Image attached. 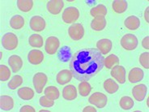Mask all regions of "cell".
I'll use <instances>...</instances> for the list:
<instances>
[{
  "label": "cell",
  "mask_w": 149,
  "mask_h": 112,
  "mask_svg": "<svg viewBox=\"0 0 149 112\" xmlns=\"http://www.w3.org/2000/svg\"><path fill=\"white\" fill-rule=\"evenodd\" d=\"M104 56L95 48L83 49L72 57L70 68L73 76L79 81L88 80L102 70Z\"/></svg>",
  "instance_id": "1"
},
{
  "label": "cell",
  "mask_w": 149,
  "mask_h": 112,
  "mask_svg": "<svg viewBox=\"0 0 149 112\" xmlns=\"http://www.w3.org/2000/svg\"><path fill=\"white\" fill-rule=\"evenodd\" d=\"M120 44L123 49L127 50H134L138 46V38L134 34H127L122 37Z\"/></svg>",
  "instance_id": "2"
},
{
  "label": "cell",
  "mask_w": 149,
  "mask_h": 112,
  "mask_svg": "<svg viewBox=\"0 0 149 112\" xmlns=\"http://www.w3.org/2000/svg\"><path fill=\"white\" fill-rule=\"evenodd\" d=\"M18 37L13 33H8L2 38V46L8 50H14L18 46Z\"/></svg>",
  "instance_id": "3"
},
{
  "label": "cell",
  "mask_w": 149,
  "mask_h": 112,
  "mask_svg": "<svg viewBox=\"0 0 149 112\" xmlns=\"http://www.w3.org/2000/svg\"><path fill=\"white\" fill-rule=\"evenodd\" d=\"M88 102L92 105L97 106V108L102 109L107 105L108 98H107V96L104 93L101 92H95L90 96L88 98Z\"/></svg>",
  "instance_id": "4"
},
{
  "label": "cell",
  "mask_w": 149,
  "mask_h": 112,
  "mask_svg": "<svg viewBox=\"0 0 149 112\" xmlns=\"http://www.w3.org/2000/svg\"><path fill=\"white\" fill-rule=\"evenodd\" d=\"M79 17V11L74 7L66 8L63 12L62 18L66 24H74Z\"/></svg>",
  "instance_id": "5"
},
{
  "label": "cell",
  "mask_w": 149,
  "mask_h": 112,
  "mask_svg": "<svg viewBox=\"0 0 149 112\" xmlns=\"http://www.w3.org/2000/svg\"><path fill=\"white\" fill-rule=\"evenodd\" d=\"M68 34L72 40L79 41L84 35V28L80 23L72 24L68 29Z\"/></svg>",
  "instance_id": "6"
},
{
  "label": "cell",
  "mask_w": 149,
  "mask_h": 112,
  "mask_svg": "<svg viewBox=\"0 0 149 112\" xmlns=\"http://www.w3.org/2000/svg\"><path fill=\"white\" fill-rule=\"evenodd\" d=\"M47 81H48V77L45 73L37 72L34 75L33 82V86L36 90V92L38 93H42Z\"/></svg>",
  "instance_id": "7"
},
{
  "label": "cell",
  "mask_w": 149,
  "mask_h": 112,
  "mask_svg": "<svg viewBox=\"0 0 149 112\" xmlns=\"http://www.w3.org/2000/svg\"><path fill=\"white\" fill-rule=\"evenodd\" d=\"M60 41L59 39L57 37L51 36L49 37L45 43V52L48 55H54L57 53L58 50L59 48Z\"/></svg>",
  "instance_id": "8"
},
{
  "label": "cell",
  "mask_w": 149,
  "mask_h": 112,
  "mask_svg": "<svg viewBox=\"0 0 149 112\" xmlns=\"http://www.w3.org/2000/svg\"><path fill=\"white\" fill-rule=\"evenodd\" d=\"M29 26L31 29L35 32H41L45 29L46 23L43 17L40 15H33L30 19Z\"/></svg>",
  "instance_id": "9"
},
{
  "label": "cell",
  "mask_w": 149,
  "mask_h": 112,
  "mask_svg": "<svg viewBox=\"0 0 149 112\" xmlns=\"http://www.w3.org/2000/svg\"><path fill=\"white\" fill-rule=\"evenodd\" d=\"M111 76L120 84H124L126 82V69L123 66L116 65L112 68Z\"/></svg>",
  "instance_id": "10"
},
{
  "label": "cell",
  "mask_w": 149,
  "mask_h": 112,
  "mask_svg": "<svg viewBox=\"0 0 149 112\" xmlns=\"http://www.w3.org/2000/svg\"><path fill=\"white\" fill-rule=\"evenodd\" d=\"M147 93H148V87L143 84H139L135 85L132 90V95L134 99L138 102L143 101Z\"/></svg>",
  "instance_id": "11"
},
{
  "label": "cell",
  "mask_w": 149,
  "mask_h": 112,
  "mask_svg": "<svg viewBox=\"0 0 149 112\" xmlns=\"http://www.w3.org/2000/svg\"><path fill=\"white\" fill-rule=\"evenodd\" d=\"M64 7V2L62 0H51L46 5L47 10L53 15H58L62 11Z\"/></svg>",
  "instance_id": "12"
},
{
  "label": "cell",
  "mask_w": 149,
  "mask_h": 112,
  "mask_svg": "<svg viewBox=\"0 0 149 112\" xmlns=\"http://www.w3.org/2000/svg\"><path fill=\"white\" fill-rule=\"evenodd\" d=\"M28 60L33 65H39L44 60V55L39 50H32L28 55Z\"/></svg>",
  "instance_id": "13"
},
{
  "label": "cell",
  "mask_w": 149,
  "mask_h": 112,
  "mask_svg": "<svg viewBox=\"0 0 149 112\" xmlns=\"http://www.w3.org/2000/svg\"><path fill=\"white\" fill-rule=\"evenodd\" d=\"M72 77H73V74H72L71 70L64 69V70L60 71L57 74L56 80H57V82L58 83L59 85H66L68 82H70Z\"/></svg>",
  "instance_id": "14"
},
{
  "label": "cell",
  "mask_w": 149,
  "mask_h": 112,
  "mask_svg": "<svg viewBox=\"0 0 149 112\" xmlns=\"http://www.w3.org/2000/svg\"><path fill=\"white\" fill-rule=\"evenodd\" d=\"M8 64L10 65L11 71L16 73L22 68L23 60L17 55H12L8 59Z\"/></svg>",
  "instance_id": "15"
},
{
  "label": "cell",
  "mask_w": 149,
  "mask_h": 112,
  "mask_svg": "<svg viewBox=\"0 0 149 112\" xmlns=\"http://www.w3.org/2000/svg\"><path fill=\"white\" fill-rule=\"evenodd\" d=\"M144 76V72L139 67L132 68L128 75V80L130 83H138L141 81Z\"/></svg>",
  "instance_id": "16"
},
{
  "label": "cell",
  "mask_w": 149,
  "mask_h": 112,
  "mask_svg": "<svg viewBox=\"0 0 149 112\" xmlns=\"http://www.w3.org/2000/svg\"><path fill=\"white\" fill-rule=\"evenodd\" d=\"M112 41L107 38L101 39L97 42V49L101 53V55H107L112 50Z\"/></svg>",
  "instance_id": "17"
},
{
  "label": "cell",
  "mask_w": 149,
  "mask_h": 112,
  "mask_svg": "<svg viewBox=\"0 0 149 112\" xmlns=\"http://www.w3.org/2000/svg\"><path fill=\"white\" fill-rule=\"evenodd\" d=\"M63 97L67 101H73L77 97V90L73 85H68L63 90Z\"/></svg>",
  "instance_id": "18"
},
{
  "label": "cell",
  "mask_w": 149,
  "mask_h": 112,
  "mask_svg": "<svg viewBox=\"0 0 149 112\" xmlns=\"http://www.w3.org/2000/svg\"><path fill=\"white\" fill-rule=\"evenodd\" d=\"M14 107V100L8 95H2L0 97V108L2 111H11Z\"/></svg>",
  "instance_id": "19"
},
{
  "label": "cell",
  "mask_w": 149,
  "mask_h": 112,
  "mask_svg": "<svg viewBox=\"0 0 149 112\" xmlns=\"http://www.w3.org/2000/svg\"><path fill=\"white\" fill-rule=\"evenodd\" d=\"M106 20L104 16L94 17L91 22V28L94 31H102L106 27Z\"/></svg>",
  "instance_id": "20"
},
{
  "label": "cell",
  "mask_w": 149,
  "mask_h": 112,
  "mask_svg": "<svg viewBox=\"0 0 149 112\" xmlns=\"http://www.w3.org/2000/svg\"><path fill=\"white\" fill-rule=\"evenodd\" d=\"M124 24L129 30H137L140 26V20L135 15H130L125 20Z\"/></svg>",
  "instance_id": "21"
},
{
  "label": "cell",
  "mask_w": 149,
  "mask_h": 112,
  "mask_svg": "<svg viewBox=\"0 0 149 112\" xmlns=\"http://www.w3.org/2000/svg\"><path fill=\"white\" fill-rule=\"evenodd\" d=\"M18 96L24 101L31 100L34 97V90L29 87H23L18 90Z\"/></svg>",
  "instance_id": "22"
},
{
  "label": "cell",
  "mask_w": 149,
  "mask_h": 112,
  "mask_svg": "<svg viewBox=\"0 0 149 112\" xmlns=\"http://www.w3.org/2000/svg\"><path fill=\"white\" fill-rule=\"evenodd\" d=\"M24 24H25L24 19L22 15H14L10 20V26L13 29H21L24 26Z\"/></svg>",
  "instance_id": "23"
},
{
  "label": "cell",
  "mask_w": 149,
  "mask_h": 112,
  "mask_svg": "<svg viewBox=\"0 0 149 112\" xmlns=\"http://www.w3.org/2000/svg\"><path fill=\"white\" fill-rule=\"evenodd\" d=\"M127 2L124 1V0H115L113 2L112 4V8L114 12L118 13V14H122L124 13L127 11Z\"/></svg>",
  "instance_id": "24"
},
{
  "label": "cell",
  "mask_w": 149,
  "mask_h": 112,
  "mask_svg": "<svg viewBox=\"0 0 149 112\" xmlns=\"http://www.w3.org/2000/svg\"><path fill=\"white\" fill-rule=\"evenodd\" d=\"M103 86H104V90L108 93H110V94L116 93L119 89V86L118 85V83L115 82L111 78L105 80L104 84H103Z\"/></svg>",
  "instance_id": "25"
},
{
  "label": "cell",
  "mask_w": 149,
  "mask_h": 112,
  "mask_svg": "<svg viewBox=\"0 0 149 112\" xmlns=\"http://www.w3.org/2000/svg\"><path fill=\"white\" fill-rule=\"evenodd\" d=\"M90 15L93 17L97 16H105L107 15V8L103 4H99L90 10Z\"/></svg>",
  "instance_id": "26"
},
{
  "label": "cell",
  "mask_w": 149,
  "mask_h": 112,
  "mask_svg": "<svg viewBox=\"0 0 149 112\" xmlns=\"http://www.w3.org/2000/svg\"><path fill=\"white\" fill-rule=\"evenodd\" d=\"M16 4L19 10L22 12H29L33 7V1L32 0H18Z\"/></svg>",
  "instance_id": "27"
},
{
  "label": "cell",
  "mask_w": 149,
  "mask_h": 112,
  "mask_svg": "<svg viewBox=\"0 0 149 112\" xmlns=\"http://www.w3.org/2000/svg\"><path fill=\"white\" fill-rule=\"evenodd\" d=\"M29 43L34 48H41L44 44L43 38L39 34H32L29 38Z\"/></svg>",
  "instance_id": "28"
},
{
  "label": "cell",
  "mask_w": 149,
  "mask_h": 112,
  "mask_svg": "<svg viewBox=\"0 0 149 112\" xmlns=\"http://www.w3.org/2000/svg\"><path fill=\"white\" fill-rule=\"evenodd\" d=\"M44 93L46 97H48L49 98L52 99L54 101L58 99L60 95L59 90L55 86H48L44 90Z\"/></svg>",
  "instance_id": "29"
},
{
  "label": "cell",
  "mask_w": 149,
  "mask_h": 112,
  "mask_svg": "<svg viewBox=\"0 0 149 112\" xmlns=\"http://www.w3.org/2000/svg\"><path fill=\"white\" fill-rule=\"evenodd\" d=\"M118 64L119 58L115 55H110L104 60V66H105L107 69H112L114 66L118 65Z\"/></svg>",
  "instance_id": "30"
},
{
  "label": "cell",
  "mask_w": 149,
  "mask_h": 112,
  "mask_svg": "<svg viewBox=\"0 0 149 112\" xmlns=\"http://www.w3.org/2000/svg\"><path fill=\"white\" fill-rule=\"evenodd\" d=\"M119 105L120 107L123 110H124V111H129L131 108H133L134 102L133 101V99L130 97L124 96V97H123L120 99Z\"/></svg>",
  "instance_id": "31"
},
{
  "label": "cell",
  "mask_w": 149,
  "mask_h": 112,
  "mask_svg": "<svg viewBox=\"0 0 149 112\" xmlns=\"http://www.w3.org/2000/svg\"><path fill=\"white\" fill-rule=\"evenodd\" d=\"M78 89L79 93L82 97H87L88 95H89L91 91H92V86L90 85V84L88 82V80H84V81L79 83Z\"/></svg>",
  "instance_id": "32"
},
{
  "label": "cell",
  "mask_w": 149,
  "mask_h": 112,
  "mask_svg": "<svg viewBox=\"0 0 149 112\" xmlns=\"http://www.w3.org/2000/svg\"><path fill=\"white\" fill-rule=\"evenodd\" d=\"M23 84V77L21 76L15 75L8 82V86L10 90H16Z\"/></svg>",
  "instance_id": "33"
},
{
  "label": "cell",
  "mask_w": 149,
  "mask_h": 112,
  "mask_svg": "<svg viewBox=\"0 0 149 112\" xmlns=\"http://www.w3.org/2000/svg\"><path fill=\"white\" fill-rule=\"evenodd\" d=\"M11 77V70L6 65L0 66V80L2 82L7 81Z\"/></svg>",
  "instance_id": "34"
},
{
  "label": "cell",
  "mask_w": 149,
  "mask_h": 112,
  "mask_svg": "<svg viewBox=\"0 0 149 112\" xmlns=\"http://www.w3.org/2000/svg\"><path fill=\"white\" fill-rule=\"evenodd\" d=\"M39 103L43 107L49 108V107H52L54 105V101L52 100V99H50V98H49L48 97H46L45 95V96H42V97H40Z\"/></svg>",
  "instance_id": "35"
},
{
  "label": "cell",
  "mask_w": 149,
  "mask_h": 112,
  "mask_svg": "<svg viewBox=\"0 0 149 112\" xmlns=\"http://www.w3.org/2000/svg\"><path fill=\"white\" fill-rule=\"evenodd\" d=\"M139 64H141L143 67L148 69L149 68V53L143 52L139 56Z\"/></svg>",
  "instance_id": "36"
},
{
  "label": "cell",
  "mask_w": 149,
  "mask_h": 112,
  "mask_svg": "<svg viewBox=\"0 0 149 112\" xmlns=\"http://www.w3.org/2000/svg\"><path fill=\"white\" fill-rule=\"evenodd\" d=\"M19 111L21 112H35V109L29 105H25V106H23Z\"/></svg>",
  "instance_id": "37"
},
{
  "label": "cell",
  "mask_w": 149,
  "mask_h": 112,
  "mask_svg": "<svg viewBox=\"0 0 149 112\" xmlns=\"http://www.w3.org/2000/svg\"><path fill=\"white\" fill-rule=\"evenodd\" d=\"M142 46H143V47L146 50H148L149 49V37L148 36H147L145 37L143 39V41H142Z\"/></svg>",
  "instance_id": "38"
},
{
  "label": "cell",
  "mask_w": 149,
  "mask_h": 112,
  "mask_svg": "<svg viewBox=\"0 0 149 112\" xmlns=\"http://www.w3.org/2000/svg\"><path fill=\"white\" fill-rule=\"evenodd\" d=\"M83 111L84 112H96L97 111V109L94 108L93 106H88L84 108L83 109Z\"/></svg>",
  "instance_id": "39"
},
{
  "label": "cell",
  "mask_w": 149,
  "mask_h": 112,
  "mask_svg": "<svg viewBox=\"0 0 149 112\" xmlns=\"http://www.w3.org/2000/svg\"><path fill=\"white\" fill-rule=\"evenodd\" d=\"M148 12H149V8H146L145 11H144V19L146 20V22L148 23L149 22V15H148Z\"/></svg>",
  "instance_id": "40"
},
{
  "label": "cell",
  "mask_w": 149,
  "mask_h": 112,
  "mask_svg": "<svg viewBox=\"0 0 149 112\" xmlns=\"http://www.w3.org/2000/svg\"><path fill=\"white\" fill-rule=\"evenodd\" d=\"M42 111H47V112H48L49 111H47V110H41V111H40V112H42Z\"/></svg>",
  "instance_id": "41"
},
{
  "label": "cell",
  "mask_w": 149,
  "mask_h": 112,
  "mask_svg": "<svg viewBox=\"0 0 149 112\" xmlns=\"http://www.w3.org/2000/svg\"><path fill=\"white\" fill-rule=\"evenodd\" d=\"M147 106H149V103H148V99H147Z\"/></svg>",
  "instance_id": "42"
},
{
  "label": "cell",
  "mask_w": 149,
  "mask_h": 112,
  "mask_svg": "<svg viewBox=\"0 0 149 112\" xmlns=\"http://www.w3.org/2000/svg\"><path fill=\"white\" fill-rule=\"evenodd\" d=\"M2 57H3V52H1V57H0V59H2Z\"/></svg>",
  "instance_id": "43"
}]
</instances>
